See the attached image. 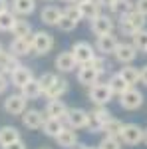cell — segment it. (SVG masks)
I'll list each match as a JSON object with an SVG mask.
<instances>
[{
  "instance_id": "obj_47",
  "label": "cell",
  "mask_w": 147,
  "mask_h": 149,
  "mask_svg": "<svg viewBox=\"0 0 147 149\" xmlns=\"http://www.w3.org/2000/svg\"><path fill=\"white\" fill-rule=\"evenodd\" d=\"M70 2H74V4H82V2H86V0H70Z\"/></svg>"
},
{
  "instance_id": "obj_41",
  "label": "cell",
  "mask_w": 147,
  "mask_h": 149,
  "mask_svg": "<svg viewBox=\"0 0 147 149\" xmlns=\"http://www.w3.org/2000/svg\"><path fill=\"white\" fill-rule=\"evenodd\" d=\"M135 10L147 16V0H135Z\"/></svg>"
},
{
  "instance_id": "obj_17",
  "label": "cell",
  "mask_w": 147,
  "mask_h": 149,
  "mask_svg": "<svg viewBox=\"0 0 147 149\" xmlns=\"http://www.w3.org/2000/svg\"><path fill=\"white\" fill-rule=\"evenodd\" d=\"M32 78H34L32 70L20 64V66H18V68H16V70H14V72L10 74V84L14 86V88H18V90H20L24 84H28V81L32 80Z\"/></svg>"
},
{
  "instance_id": "obj_20",
  "label": "cell",
  "mask_w": 147,
  "mask_h": 149,
  "mask_svg": "<svg viewBox=\"0 0 147 149\" xmlns=\"http://www.w3.org/2000/svg\"><path fill=\"white\" fill-rule=\"evenodd\" d=\"M10 10L16 16H30L36 10V0H12Z\"/></svg>"
},
{
  "instance_id": "obj_16",
  "label": "cell",
  "mask_w": 147,
  "mask_h": 149,
  "mask_svg": "<svg viewBox=\"0 0 147 149\" xmlns=\"http://www.w3.org/2000/svg\"><path fill=\"white\" fill-rule=\"evenodd\" d=\"M100 72L93 68V66H90V64H84L82 68L78 70V81L82 84V86H93V84H98V80H100Z\"/></svg>"
},
{
  "instance_id": "obj_45",
  "label": "cell",
  "mask_w": 147,
  "mask_h": 149,
  "mask_svg": "<svg viewBox=\"0 0 147 149\" xmlns=\"http://www.w3.org/2000/svg\"><path fill=\"white\" fill-rule=\"evenodd\" d=\"M72 149H90V147H88V145H84V143H79V141H78V143H76V145H74Z\"/></svg>"
},
{
  "instance_id": "obj_2",
  "label": "cell",
  "mask_w": 147,
  "mask_h": 149,
  "mask_svg": "<svg viewBox=\"0 0 147 149\" xmlns=\"http://www.w3.org/2000/svg\"><path fill=\"white\" fill-rule=\"evenodd\" d=\"M30 42H32V50H34L36 54L44 56V54H48V52L54 48V36L50 34V32L38 30V32H32Z\"/></svg>"
},
{
  "instance_id": "obj_11",
  "label": "cell",
  "mask_w": 147,
  "mask_h": 149,
  "mask_svg": "<svg viewBox=\"0 0 147 149\" xmlns=\"http://www.w3.org/2000/svg\"><path fill=\"white\" fill-rule=\"evenodd\" d=\"M117 44H119V40L111 32L109 34H102V36H98V40H95V52L98 54H103V56H109V54L115 52V46Z\"/></svg>"
},
{
  "instance_id": "obj_8",
  "label": "cell",
  "mask_w": 147,
  "mask_h": 149,
  "mask_svg": "<svg viewBox=\"0 0 147 149\" xmlns=\"http://www.w3.org/2000/svg\"><path fill=\"white\" fill-rule=\"evenodd\" d=\"M88 95H90V100L93 103H100V105H107L113 100V92L109 90L107 84H93V86H90Z\"/></svg>"
},
{
  "instance_id": "obj_28",
  "label": "cell",
  "mask_w": 147,
  "mask_h": 149,
  "mask_svg": "<svg viewBox=\"0 0 147 149\" xmlns=\"http://www.w3.org/2000/svg\"><path fill=\"white\" fill-rule=\"evenodd\" d=\"M16 139H20V131L14 125L0 127V145H2V147L8 145V143H12V141H16Z\"/></svg>"
},
{
  "instance_id": "obj_14",
  "label": "cell",
  "mask_w": 147,
  "mask_h": 149,
  "mask_svg": "<svg viewBox=\"0 0 147 149\" xmlns=\"http://www.w3.org/2000/svg\"><path fill=\"white\" fill-rule=\"evenodd\" d=\"M70 92V81L66 78H56V81L44 92L48 100H62V95H66Z\"/></svg>"
},
{
  "instance_id": "obj_5",
  "label": "cell",
  "mask_w": 147,
  "mask_h": 149,
  "mask_svg": "<svg viewBox=\"0 0 147 149\" xmlns=\"http://www.w3.org/2000/svg\"><path fill=\"white\" fill-rule=\"evenodd\" d=\"M119 139L125 145H139L143 141V127L137 123H123V129L119 133Z\"/></svg>"
},
{
  "instance_id": "obj_39",
  "label": "cell",
  "mask_w": 147,
  "mask_h": 149,
  "mask_svg": "<svg viewBox=\"0 0 147 149\" xmlns=\"http://www.w3.org/2000/svg\"><path fill=\"white\" fill-rule=\"evenodd\" d=\"M8 86H10V80H8V74H4V72H0V93H4L8 90Z\"/></svg>"
},
{
  "instance_id": "obj_40",
  "label": "cell",
  "mask_w": 147,
  "mask_h": 149,
  "mask_svg": "<svg viewBox=\"0 0 147 149\" xmlns=\"http://www.w3.org/2000/svg\"><path fill=\"white\" fill-rule=\"evenodd\" d=\"M2 149H28V147H26V143L20 137V139H16V141H12V143H8V145H4Z\"/></svg>"
},
{
  "instance_id": "obj_9",
  "label": "cell",
  "mask_w": 147,
  "mask_h": 149,
  "mask_svg": "<svg viewBox=\"0 0 147 149\" xmlns=\"http://www.w3.org/2000/svg\"><path fill=\"white\" fill-rule=\"evenodd\" d=\"M64 123L68 127H72V129H84V127L88 125V111L82 109V107H72L66 113Z\"/></svg>"
},
{
  "instance_id": "obj_23",
  "label": "cell",
  "mask_w": 147,
  "mask_h": 149,
  "mask_svg": "<svg viewBox=\"0 0 147 149\" xmlns=\"http://www.w3.org/2000/svg\"><path fill=\"white\" fill-rule=\"evenodd\" d=\"M60 16H62V8H58V6H46V8H42V12H40V20H42L46 26H56L58 20H60Z\"/></svg>"
},
{
  "instance_id": "obj_18",
  "label": "cell",
  "mask_w": 147,
  "mask_h": 149,
  "mask_svg": "<svg viewBox=\"0 0 147 149\" xmlns=\"http://www.w3.org/2000/svg\"><path fill=\"white\" fill-rule=\"evenodd\" d=\"M8 50H10L14 56H18V58L30 56V54L34 52V50H32V42H30V38H14Z\"/></svg>"
},
{
  "instance_id": "obj_53",
  "label": "cell",
  "mask_w": 147,
  "mask_h": 149,
  "mask_svg": "<svg viewBox=\"0 0 147 149\" xmlns=\"http://www.w3.org/2000/svg\"><path fill=\"white\" fill-rule=\"evenodd\" d=\"M145 54H147V50H145Z\"/></svg>"
},
{
  "instance_id": "obj_49",
  "label": "cell",
  "mask_w": 147,
  "mask_h": 149,
  "mask_svg": "<svg viewBox=\"0 0 147 149\" xmlns=\"http://www.w3.org/2000/svg\"><path fill=\"white\" fill-rule=\"evenodd\" d=\"M90 149H100V147H90Z\"/></svg>"
},
{
  "instance_id": "obj_12",
  "label": "cell",
  "mask_w": 147,
  "mask_h": 149,
  "mask_svg": "<svg viewBox=\"0 0 147 149\" xmlns=\"http://www.w3.org/2000/svg\"><path fill=\"white\" fill-rule=\"evenodd\" d=\"M44 119H46V113H42L40 109H26L22 113V123L28 129H42Z\"/></svg>"
},
{
  "instance_id": "obj_25",
  "label": "cell",
  "mask_w": 147,
  "mask_h": 149,
  "mask_svg": "<svg viewBox=\"0 0 147 149\" xmlns=\"http://www.w3.org/2000/svg\"><path fill=\"white\" fill-rule=\"evenodd\" d=\"M107 86H109V90L113 92V95H117V97H119L125 90H129V88H131V86H129V84L119 76V72H117V74H113L111 78L107 80Z\"/></svg>"
},
{
  "instance_id": "obj_24",
  "label": "cell",
  "mask_w": 147,
  "mask_h": 149,
  "mask_svg": "<svg viewBox=\"0 0 147 149\" xmlns=\"http://www.w3.org/2000/svg\"><path fill=\"white\" fill-rule=\"evenodd\" d=\"M20 93H22L24 97L30 102V100H38L40 95H42V88H40V81L38 80H32L28 81V84H24L22 88H20Z\"/></svg>"
},
{
  "instance_id": "obj_51",
  "label": "cell",
  "mask_w": 147,
  "mask_h": 149,
  "mask_svg": "<svg viewBox=\"0 0 147 149\" xmlns=\"http://www.w3.org/2000/svg\"><path fill=\"white\" fill-rule=\"evenodd\" d=\"M64 2H70V0H64Z\"/></svg>"
},
{
  "instance_id": "obj_46",
  "label": "cell",
  "mask_w": 147,
  "mask_h": 149,
  "mask_svg": "<svg viewBox=\"0 0 147 149\" xmlns=\"http://www.w3.org/2000/svg\"><path fill=\"white\" fill-rule=\"evenodd\" d=\"M143 143L147 145V127H143Z\"/></svg>"
},
{
  "instance_id": "obj_10",
  "label": "cell",
  "mask_w": 147,
  "mask_h": 149,
  "mask_svg": "<svg viewBox=\"0 0 147 149\" xmlns=\"http://www.w3.org/2000/svg\"><path fill=\"white\" fill-rule=\"evenodd\" d=\"M26 103H28V100L22 93H12L4 100V111L10 115H22L26 111Z\"/></svg>"
},
{
  "instance_id": "obj_7",
  "label": "cell",
  "mask_w": 147,
  "mask_h": 149,
  "mask_svg": "<svg viewBox=\"0 0 147 149\" xmlns=\"http://www.w3.org/2000/svg\"><path fill=\"white\" fill-rule=\"evenodd\" d=\"M115 58V62L117 64H133V60L137 58V48L131 44V42H119L117 46H115V52L111 54Z\"/></svg>"
},
{
  "instance_id": "obj_15",
  "label": "cell",
  "mask_w": 147,
  "mask_h": 149,
  "mask_svg": "<svg viewBox=\"0 0 147 149\" xmlns=\"http://www.w3.org/2000/svg\"><path fill=\"white\" fill-rule=\"evenodd\" d=\"M68 105L62 102V100H48V103H46V109L44 113L46 117H56V119H66V113H68Z\"/></svg>"
},
{
  "instance_id": "obj_6",
  "label": "cell",
  "mask_w": 147,
  "mask_h": 149,
  "mask_svg": "<svg viewBox=\"0 0 147 149\" xmlns=\"http://www.w3.org/2000/svg\"><path fill=\"white\" fill-rule=\"evenodd\" d=\"M113 28H115V20H113L109 14H98L95 18L90 20V30L95 36L109 34V32H113Z\"/></svg>"
},
{
  "instance_id": "obj_48",
  "label": "cell",
  "mask_w": 147,
  "mask_h": 149,
  "mask_svg": "<svg viewBox=\"0 0 147 149\" xmlns=\"http://www.w3.org/2000/svg\"><path fill=\"white\" fill-rule=\"evenodd\" d=\"M40 149H52V147H40Z\"/></svg>"
},
{
  "instance_id": "obj_52",
  "label": "cell",
  "mask_w": 147,
  "mask_h": 149,
  "mask_svg": "<svg viewBox=\"0 0 147 149\" xmlns=\"http://www.w3.org/2000/svg\"><path fill=\"white\" fill-rule=\"evenodd\" d=\"M0 50H2V44H0Z\"/></svg>"
},
{
  "instance_id": "obj_27",
  "label": "cell",
  "mask_w": 147,
  "mask_h": 149,
  "mask_svg": "<svg viewBox=\"0 0 147 149\" xmlns=\"http://www.w3.org/2000/svg\"><path fill=\"white\" fill-rule=\"evenodd\" d=\"M64 127V121L62 119H56V117H46L44 119V125H42V131H44V135L48 137H56L58 131Z\"/></svg>"
},
{
  "instance_id": "obj_13",
  "label": "cell",
  "mask_w": 147,
  "mask_h": 149,
  "mask_svg": "<svg viewBox=\"0 0 147 149\" xmlns=\"http://www.w3.org/2000/svg\"><path fill=\"white\" fill-rule=\"evenodd\" d=\"M54 139H56V143L60 145V147L72 149L76 143H78V133H76V129H72V127L64 125L60 131H58V135H56Z\"/></svg>"
},
{
  "instance_id": "obj_3",
  "label": "cell",
  "mask_w": 147,
  "mask_h": 149,
  "mask_svg": "<svg viewBox=\"0 0 147 149\" xmlns=\"http://www.w3.org/2000/svg\"><path fill=\"white\" fill-rule=\"evenodd\" d=\"M72 54H74V60H76V64L78 66H84V64H90L91 60L95 58V46H91L90 42H84V40H79L74 44L72 48Z\"/></svg>"
},
{
  "instance_id": "obj_36",
  "label": "cell",
  "mask_w": 147,
  "mask_h": 149,
  "mask_svg": "<svg viewBox=\"0 0 147 149\" xmlns=\"http://www.w3.org/2000/svg\"><path fill=\"white\" fill-rule=\"evenodd\" d=\"M90 66H93V68L98 70L100 74H105V72L109 70V64H107V60H105V56H103V54H95V58L90 62Z\"/></svg>"
},
{
  "instance_id": "obj_21",
  "label": "cell",
  "mask_w": 147,
  "mask_h": 149,
  "mask_svg": "<svg viewBox=\"0 0 147 149\" xmlns=\"http://www.w3.org/2000/svg\"><path fill=\"white\" fill-rule=\"evenodd\" d=\"M54 66L58 68V72L68 74V72H74V68H76L78 64H76V60H74V54H72V52H62V54H58Z\"/></svg>"
},
{
  "instance_id": "obj_1",
  "label": "cell",
  "mask_w": 147,
  "mask_h": 149,
  "mask_svg": "<svg viewBox=\"0 0 147 149\" xmlns=\"http://www.w3.org/2000/svg\"><path fill=\"white\" fill-rule=\"evenodd\" d=\"M109 117H111V111L105 105L95 103V107L91 111H88V125H86V129H90V133H102V125Z\"/></svg>"
},
{
  "instance_id": "obj_19",
  "label": "cell",
  "mask_w": 147,
  "mask_h": 149,
  "mask_svg": "<svg viewBox=\"0 0 147 149\" xmlns=\"http://www.w3.org/2000/svg\"><path fill=\"white\" fill-rule=\"evenodd\" d=\"M18 66H20L18 56H14L10 50H8V52L0 50V72H4V74H8V76H10Z\"/></svg>"
},
{
  "instance_id": "obj_42",
  "label": "cell",
  "mask_w": 147,
  "mask_h": 149,
  "mask_svg": "<svg viewBox=\"0 0 147 149\" xmlns=\"http://www.w3.org/2000/svg\"><path fill=\"white\" fill-rule=\"evenodd\" d=\"M139 84L147 86V64H145V66H141V70H139Z\"/></svg>"
},
{
  "instance_id": "obj_35",
  "label": "cell",
  "mask_w": 147,
  "mask_h": 149,
  "mask_svg": "<svg viewBox=\"0 0 147 149\" xmlns=\"http://www.w3.org/2000/svg\"><path fill=\"white\" fill-rule=\"evenodd\" d=\"M56 26L60 28V30H62V32H72V30H76L78 22H76V20H72L70 16H66V14L62 12V16H60V20H58Z\"/></svg>"
},
{
  "instance_id": "obj_29",
  "label": "cell",
  "mask_w": 147,
  "mask_h": 149,
  "mask_svg": "<svg viewBox=\"0 0 147 149\" xmlns=\"http://www.w3.org/2000/svg\"><path fill=\"white\" fill-rule=\"evenodd\" d=\"M10 32L14 38H30L32 36V26H30L28 20H16Z\"/></svg>"
},
{
  "instance_id": "obj_38",
  "label": "cell",
  "mask_w": 147,
  "mask_h": 149,
  "mask_svg": "<svg viewBox=\"0 0 147 149\" xmlns=\"http://www.w3.org/2000/svg\"><path fill=\"white\" fill-rule=\"evenodd\" d=\"M56 78H58V76L54 74V72H46V74H42V76L38 78V81H40V88H42V93H44L46 90H48V88H50V86L56 81Z\"/></svg>"
},
{
  "instance_id": "obj_26",
  "label": "cell",
  "mask_w": 147,
  "mask_h": 149,
  "mask_svg": "<svg viewBox=\"0 0 147 149\" xmlns=\"http://www.w3.org/2000/svg\"><path fill=\"white\" fill-rule=\"evenodd\" d=\"M121 129H123V121L111 115V117L102 125V133H103V135H115V137H119Z\"/></svg>"
},
{
  "instance_id": "obj_43",
  "label": "cell",
  "mask_w": 147,
  "mask_h": 149,
  "mask_svg": "<svg viewBox=\"0 0 147 149\" xmlns=\"http://www.w3.org/2000/svg\"><path fill=\"white\" fill-rule=\"evenodd\" d=\"M98 2H100V6H105V8H107V10H109V8H111L113 4H115V0H98Z\"/></svg>"
},
{
  "instance_id": "obj_44",
  "label": "cell",
  "mask_w": 147,
  "mask_h": 149,
  "mask_svg": "<svg viewBox=\"0 0 147 149\" xmlns=\"http://www.w3.org/2000/svg\"><path fill=\"white\" fill-rule=\"evenodd\" d=\"M8 6H10V2H8V0H0V12L8 10Z\"/></svg>"
},
{
  "instance_id": "obj_50",
  "label": "cell",
  "mask_w": 147,
  "mask_h": 149,
  "mask_svg": "<svg viewBox=\"0 0 147 149\" xmlns=\"http://www.w3.org/2000/svg\"><path fill=\"white\" fill-rule=\"evenodd\" d=\"M46 2H52V0H46Z\"/></svg>"
},
{
  "instance_id": "obj_30",
  "label": "cell",
  "mask_w": 147,
  "mask_h": 149,
  "mask_svg": "<svg viewBox=\"0 0 147 149\" xmlns=\"http://www.w3.org/2000/svg\"><path fill=\"white\" fill-rule=\"evenodd\" d=\"M119 76H121L129 86L139 84V70H137L135 66H131V64H123V68L119 70Z\"/></svg>"
},
{
  "instance_id": "obj_33",
  "label": "cell",
  "mask_w": 147,
  "mask_h": 149,
  "mask_svg": "<svg viewBox=\"0 0 147 149\" xmlns=\"http://www.w3.org/2000/svg\"><path fill=\"white\" fill-rule=\"evenodd\" d=\"M135 8V2L133 0H115V4H113L109 12H115V14H127V12H131Z\"/></svg>"
},
{
  "instance_id": "obj_4",
  "label": "cell",
  "mask_w": 147,
  "mask_h": 149,
  "mask_svg": "<svg viewBox=\"0 0 147 149\" xmlns=\"http://www.w3.org/2000/svg\"><path fill=\"white\" fill-rule=\"evenodd\" d=\"M143 93L139 92L137 88H129V90H125L121 95H119V105L123 107V109H127V111H135V109H139L141 105H143Z\"/></svg>"
},
{
  "instance_id": "obj_32",
  "label": "cell",
  "mask_w": 147,
  "mask_h": 149,
  "mask_svg": "<svg viewBox=\"0 0 147 149\" xmlns=\"http://www.w3.org/2000/svg\"><path fill=\"white\" fill-rule=\"evenodd\" d=\"M131 44L137 48V52H145L147 50V30L145 28L137 30L135 34L131 36Z\"/></svg>"
},
{
  "instance_id": "obj_34",
  "label": "cell",
  "mask_w": 147,
  "mask_h": 149,
  "mask_svg": "<svg viewBox=\"0 0 147 149\" xmlns=\"http://www.w3.org/2000/svg\"><path fill=\"white\" fill-rule=\"evenodd\" d=\"M100 149H121V139L115 135H103V139L100 141Z\"/></svg>"
},
{
  "instance_id": "obj_31",
  "label": "cell",
  "mask_w": 147,
  "mask_h": 149,
  "mask_svg": "<svg viewBox=\"0 0 147 149\" xmlns=\"http://www.w3.org/2000/svg\"><path fill=\"white\" fill-rule=\"evenodd\" d=\"M16 20H18V18H16V14H14L12 10L0 12V30H2V32H10Z\"/></svg>"
},
{
  "instance_id": "obj_22",
  "label": "cell",
  "mask_w": 147,
  "mask_h": 149,
  "mask_svg": "<svg viewBox=\"0 0 147 149\" xmlns=\"http://www.w3.org/2000/svg\"><path fill=\"white\" fill-rule=\"evenodd\" d=\"M78 6H79V10H82V18L84 20H91L98 14H102V6H100L98 0H86V2H82Z\"/></svg>"
},
{
  "instance_id": "obj_37",
  "label": "cell",
  "mask_w": 147,
  "mask_h": 149,
  "mask_svg": "<svg viewBox=\"0 0 147 149\" xmlns=\"http://www.w3.org/2000/svg\"><path fill=\"white\" fill-rule=\"evenodd\" d=\"M62 12H64L66 16H70L72 20H76V22L84 20V18H82V10H79V6H78V4H74V2H68V6H66Z\"/></svg>"
}]
</instances>
